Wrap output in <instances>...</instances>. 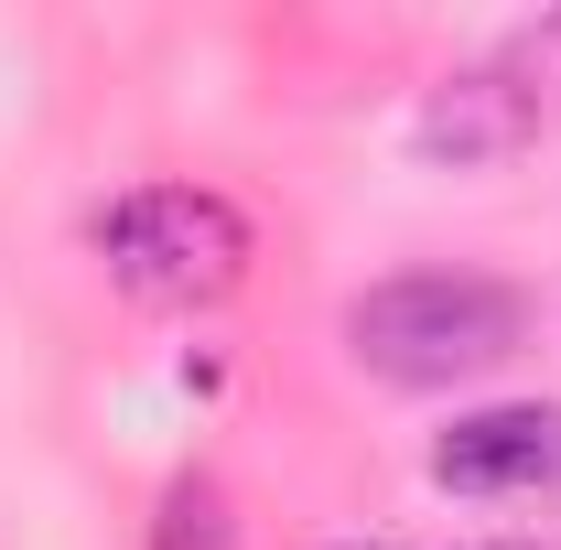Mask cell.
<instances>
[{"instance_id": "1", "label": "cell", "mask_w": 561, "mask_h": 550, "mask_svg": "<svg viewBox=\"0 0 561 550\" xmlns=\"http://www.w3.org/2000/svg\"><path fill=\"white\" fill-rule=\"evenodd\" d=\"M518 335H529V313L486 271H411L346 302V356L389 389H454V378L496 367Z\"/></svg>"}, {"instance_id": "2", "label": "cell", "mask_w": 561, "mask_h": 550, "mask_svg": "<svg viewBox=\"0 0 561 550\" xmlns=\"http://www.w3.org/2000/svg\"><path fill=\"white\" fill-rule=\"evenodd\" d=\"M98 260L151 313H206L249 280V216L206 184H140L98 216Z\"/></svg>"}, {"instance_id": "3", "label": "cell", "mask_w": 561, "mask_h": 550, "mask_svg": "<svg viewBox=\"0 0 561 550\" xmlns=\"http://www.w3.org/2000/svg\"><path fill=\"white\" fill-rule=\"evenodd\" d=\"M529 130H540V98L518 76H443L411 119L421 162H454V173H486L507 151H529Z\"/></svg>"}, {"instance_id": "4", "label": "cell", "mask_w": 561, "mask_h": 550, "mask_svg": "<svg viewBox=\"0 0 561 550\" xmlns=\"http://www.w3.org/2000/svg\"><path fill=\"white\" fill-rule=\"evenodd\" d=\"M561 465V411L540 400H507V411H476L432 443V475L454 496H507V485H540Z\"/></svg>"}, {"instance_id": "5", "label": "cell", "mask_w": 561, "mask_h": 550, "mask_svg": "<svg viewBox=\"0 0 561 550\" xmlns=\"http://www.w3.org/2000/svg\"><path fill=\"white\" fill-rule=\"evenodd\" d=\"M151 550H238V518H227V496L206 475H184L162 496V518H151Z\"/></svg>"}, {"instance_id": "6", "label": "cell", "mask_w": 561, "mask_h": 550, "mask_svg": "<svg viewBox=\"0 0 561 550\" xmlns=\"http://www.w3.org/2000/svg\"><path fill=\"white\" fill-rule=\"evenodd\" d=\"M540 55H561V22H551V33H540Z\"/></svg>"}]
</instances>
